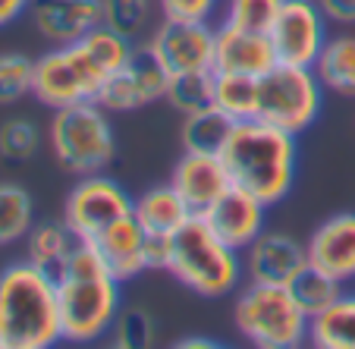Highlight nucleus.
I'll return each instance as SVG.
<instances>
[{"label": "nucleus", "mask_w": 355, "mask_h": 349, "mask_svg": "<svg viewBox=\"0 0 355 349\" xmlns=\"http://www.w3.org/2000/svg\"><path fill=\"white\" fill-rule=\"evenodd\" d=\"M132 44L110 26H98L73 44H51V51L35 57L32 98L47 110L98 101L104 82L129 60Z\"/></svg>", "instance_id": "obj_1"}, {"label": "nucleus", "mask_w": 355, "mask_h": 349, "mask_svg": "<svg viewBox=\"0 0 355 349\" xmlns=\"http://www.w3.org/2000/svg\"><path fill=\"white\" fill-rule=\"evenodd\" d=\"M220 161L236 189H245L274 208L295 186L299 135L264 120H239L230 126Z\"/></svg>", "instance_id": "obj_2"}, {"label": "nucleus", "mask_w": 355, "mask_h": 349, "mask_svg": "<svg viewBox=\"0 0 355 349\" xmlns=\"http://www.w3.org/2000/svg\"><path fill=\"white\" fill-rule=\"evenodd\" d=\"M60 330L67 343H98L107 340L116 315L123 309V283L110 274L104 258L92 242H79L54 274Z\"/></svg>", "instance_id": "obj_3"}, {"label": "nucleus", "mask_w": 355, "mask_h": 349, "mask_svg": "<svg viewBox=\"0 0 355 349\" xmlns=\"http://www.w3.org/2000/svg\"><path fill=\"white\" fill-rule=\"evenodd\" d=\"M63 340L54 274L32 262L0 268V349H51Z\"/></svg>", "instance_id": "obj_4"}, {"label": "nucleus", "mask_w": 355, "mask_h": 349, "mask_svg": "<svg viewBox=\"0 0 355 349\" xmlns=\"http://www.w3.org/2000/svg\"><path fill=\"white\" fill-rule=\"evenodd\" d=\"M164 271L201 299H223L245 280L242 252L227 246L198 214L167 239Z\"/></svg>", "instance_id": "obj_5"}, {"label": "nucleus", "mask_w": 355, "mask_h": 349, "mask_svg": "<svg viewBox=\"0 0 355 349\" xmlns=\"http://www.w3.org/2000/svg\"><path fill=\"white\" fill-rule=\"evenodd\" d=\"M47 145L60 170L73 176L104 173L116 158V133L110 110L98 101H79L51 110Z\"/></svg>", "instance_id": "obj_6"}, {"label": "nucleus", "mask_w": 355, "mask_h": 349, "mask_svg": "<svg viewBox=\"0 0 355 349\" xmlns=\"http://www.w3.org/2000/svg\"><path fill=\"white\" fill-rule=\"evenodd\" d=\"M233 324L258 349H299L309 343L311 318L299 309L289 287L245 280L236 293Z\"/></svg>", "instance_id": "obj_7"}, {"label": "nucleus", "mask_w": 355, "mask_h": 349, "mask_svg": "<svg viewBox=\"0 0 355 349\" xmlns=\"http://www.w3.org/2000/svg\"><path fill=\"white\" fill-rule=\"evenodd\" d=\"M324 108V85L311 67L280 63L258 76V108L255 120L274 123L293 135H302L315 126Z\"/></svg>", "instance_id": "obj_8"}, {"label": "nucleus", "mask_w": 355, "mask_h": 349, "mask_svg": "<svg viewBox=\"0 0 355 349\" xmlns=\"http://www.w3.org/2000/svg\"><path fill=\"white\" fill-rule=\"evenodd\" d=\"M132 195L104 173L76 176V186L69 189L63 202V221L82 242H94L107 227L132 214Z\"/></svg>", "instance_id": "obj_9"}, {"label": "nucleus", "mask_w": 355, "mask_h": 349, "mask_svg": "<svg viewBox=\"0 0 355 349\" xmlns=\"http://www.w3.org/2000/svg\"><path fill=\"white\" fill-rule=\"evenodd\" d=\"M167 85H170V69L155 54V47L141 38L132 44L129 60L104 82L98 104L104 110H110V114H132V110H141L148 104L164 101Z\"/></svg>", "instance_id": "obj_10"}, {"label": "nucleus", "mask_w": 355, "mask_h": 349, "mask_svg": "<svg viewBox=\"0 0 355 349\" xmlns=\"http://www.w3.org/2000/svg\"><path fill=\"white\" fill-rule=\"evenodd\" d=\"M214 38L217 26L211 19H192V16H161L151 32L148 44L155 47L161 63L176 73H195V69H214Z\"/></svg>", "instance_id": "obj_11"}, {"label": "nucleus", "mask_w": 355, "mask_h": 349, "mask_svg": "<svg viewBox=\"0 0 355 349\" xmlns=\"http://www.w3.org/2000/svg\"><path fill=\"white\" fill-rule=\"evenodd\" d=\"M327 26L330 22L321 13L318 0H283L280 13L268 28L277 60L293 67H315L318 54L330 38Z\"/></svg>", "instance_id": "obj_12"}, {"label": "nucleus", "mask_w": 355, "mask_h": 349, "mask_svg": "<svg viewBox=\"0 0 355 349\" xmlns=\"http://www.w3.org/2000/svg\"><path fill=\"white\" fill-rule=\"evenodd\" d=\"M242 268L245 280L270 283V287H289L302 271L309 268L305 242L280 230H264L252 239V246L242 248Z\"/></svg>", "instance_id": "obj_13"}, {"label": "nucleus", "mask_w": 355, "mask_h": 349, "mask_svg": "<svg viewBox=\"0 0 355 349\" xmlns=\"http://www.w3.org/2000/svg\"><path fill=\"white\" fill-rule=\"evenodd\" d=\"M309 264L340 280L343 287L355 283V211H340L318 223L305 239Z\"/></svg>", "instance_id": "obj_14"}, {"label": "nucleus", "mask_w": 355, "mask_h": 349, "mask_svg": "<svg viewBox=\"0 0 355 349\" xmlns=\"http://www.w3.org/2000/svg\"><path fill=\"white\" fill-rule=\"evenodd\" d=\"M198 217L208 223L227 246H233V248L242 252L245 246H252L255 236L264 233L268 205H264L261 198H255L252 192H245V189L230 186L227 192H223L220 198Z\"/></svg>", "instance_id": "obj_15"}, {"label": "nucleus", "mask_w": 355, "mask_h": 349, "mask_svg": "<svg viewBox=\"0 0 355 349\" xmlns=\"http://www.w3.org/2000/svg\"><path fill=\"white\" fill-rule=\"evenodd\" d=\"M28 19L47 44H73L104 26L101 0H32Z\"/></svg>", "instance_id": "obj_16"}, {"label": "nucleus", "mask_w": 355, "mask_h": 349, "mask_svg": "<svg viewBox=\"0 0 355 349\" xmlns=\"http://www.w3.org/2000/svg\"><path fill=\"white\" fill-rule=\"evenodd\" d=\"M277 63V51L268 32L236 28L217 22L214 38V73L227 76H264Z\"/></svg>", "instance_id": "obj_17"}, {"label": "nucleus", "mask_w": 355, "mask_h": 349, "mask_svg": "<svg viewBox=\"0 0 355 349\" xmlns=\"http://www.w3.org/2000/svg\"><path fill=\"white\" fill-rule=\"evenodd\" d=\"M170 186L182 195L192 214H205L211 205L227 192L233 182L223 167L220 155H201V151H182L170 173Z\"/></svg>", "instance_id": "obj_18"}, {"label": "nucleus", "mask_w": 355, "mask_h": 349, "mask_svg": "<svg viewBox=\"0 0 355 349\" xmlns=\"http://www.w3.org/2000/svg\"><path fill=\"white\" fill-rule=\"evenodd\" d=\"M92 246L98 248V255L120 283L139 280L141 274L151 271V236L139 227L132 214L107 227Z\"/></svg>", "instance_id": "obj_19"}, {"label": "nucleus", "mask_w": 355, "mask_h": 349, "mask_svg": "<svg viewBox=\"0 0 355 349\" xmlns=\"http://www.w3.org/2000/svg\"><path fill=\"white\" fill-rule=\"evenodd\" d=\"M132 217L139 221V227L145 230L151 239H170L176 230H182L192 221V211L182 202V195L176 192L170 182L145 189L141 195H135L132 202Z\"/></svg>", "instance_id": "obj_20"}, {"label": "nucleus", "mask_w": 355, "mask_h": 349, "mask_svg": "<svg viewBox=\"0 0 355 349\" xmlns=\"http://www.w3.org/2000/svg\"><path fill=\"white\" fill-rule=\"evenodd\" d=\"M22 242H26V262H32L47 274H57L82 239L60 217V221H35Z\"/></svg>", "instance_id": "obj_21"}, {"label": "nucleus", "mask_w": 355, "mask_h": 349, "mask_svg": "<svg viewBox=\"0 0 355 349\" xmlns=\"http://www.w3.org/2000/svg\"><path fill=\"white\" fill-rule=\"evenodd\" d=\"M311 69L324 85V92H334L340 98H355V35H330Z\"/></svg>", "instance_id": "obj_22"}, {"label": "nucleus", "mask_w": 355, "mask_h": 349, "mask_svg": "<svg viewBox=\"0 0 355 349\" xmlns=\"http://www.w3.org/2000/svg\"><path fill=\"white\" fill-rule=\"evenodd\" d=\"M309 343L315 349H355V293H343L330 309L311 318Z\"/></svg>", "instance_id": "obj_23"}, {"label": "nucleus", "mask_w": 355, "mask_h": 349, "mask_svg": "<svg viewBox=\"0 0 355 349\" xmlns=\"http://www.w3.org/2000/svg\"><path fill=\"white\" fill-rule=\"evenodd\" d=\"M230 120L223 110L217 108H205L186 114L180 123V139H182V151H201V155H220L223 142L230 135Z\"/></svg>", "instance_id": "obj_24"}, {"label": "nucleus", "mask_w": 355, "mask_h": 349, "mask_svg": "<svg viewBox=\"0 0 355 349\" xmlns=\"http://www.w3.org/2000/svg\"><path fill=\"white\" fill-rule=\"evenodd\" d=\"M35 223V198L19 182H0V248L22 242Z\"/></svg>", "instance_id": "obj_25"}, {"label": "nucleus", "mask_w": 355, "mask_h": 349, "mask_svg": "<svg viewBox=\"0 0 355 349\" xmlns=\"http://www.w3.org/2000/svg\"><path fill=\"white\" fill-rule=\"evenodd\" d=\"M214 69H195V73H176L170 76L167 98L164 101L176 110V114H195V110L214 108Z\"/></svg>", "instance_id": "obj_26"}, {"label": "nucleus", "mask_w": 355, "mask_h": 349, "mask_svg": "<svg viewBox=\"0 0 355 349\" xmlns=\"http://www.w3.org/2000/svg\"><path fill=\"white\" fill-rule=\"evenodd\" d=\"M214 108L223 110L233 123L255 120L258 108V76H227L217 73L214 82Z\"/></svg>", "instance_id": "obj_27"}, {"label": "nucleus", "mask_w": 355, "mask_h": 349, "mask_svg": "<svg viewBox=\"0 0 355 349\" xmlns=\"http://www.w3.org/2000/svg\"><path fill=\"white\" fill-rule=\"evenodd\" d=\"M289 293H293V299L299 303V309L305 312V315L315 318V315H321L324 309H330V305L346 293V287H343L340 280H334V277H327L324 271H318L309 264V268L289 283Z\"/></svg>", "instance_id": "obj_28"}, {"label": "nucleus", "mask_w": 355, "mask_h": 349, "mask_svg": "<svg viewBox=\"0 0 355 349\" xmlns=\"http://www.w3.org/2000/svg\"><path fill=\"white\" fill-rule=\"evenodd\" d=\"M101 13H104V26L114 32L126 35L129 41H141L151 32V13L155 3L151 0H101Z\"/></svg>", "instance_id": "obj_29"}, {"label": "nucleus", "mask_w": 355, "mask_h": 349, "mask_svg": "<svg viewBox=\"0 0 355 349\" xmlns=\"http://www.w3.org/2000/svg\"><path fill=\"white\" fill-rule=\"evenodd\" d=\"M47 135H41L38 123L28 117H10L0 123V158L10 164H26L41 151V142Z\"/></svg>", "instance_id": "obj_30"}, {"label": "nucleus", "mask_w": 355, "mask_h": 349, "mask_svg": "<svg viewBox=\"0 0 355 349\" xmlns=\"http://www.w3.org/2000/svg\"><path fill=\"white\" fill-rule=\"evenodd\" d=\"M107 340H110V346H116V349H148V346H155V340H157L155 318L148 315L141 305H126V309H120V315H116Z\"/></svg>", "instance_id": "obj_31"}, {"label": "nucleus", "mask_w": 355, "mask_h": 349, "mask_svg": "<svg viewBox=\"0 0 355 349\" xmlns=\"http://www.w3.org/2000/svg\"><path fill=\"white\" fill-rule=\"evenodd\" d=\"M35 60L19 51H3L0 54V108H13L22 98L32 94Z\"/></svg>", "instance_id": "obj_32"}, {"label": "nucleus", "mask_w": 355, "mask_h": 349, "mask_svg": "<svg viewBox=\"0 0 355 349\" xmlns=\"http://www.w3.org/2000/svg\"><path fill=\"white\" fill-rule=\"evenodd\" d=\"M280 7L283 0H223L220 22L236 28H252V32H268Z\"/></svg>", "instance_id": "obj_33"}, {"label": "nucleus", "mask_w": 355, "mask_h": 349, "mask_svg": "<svg viewBox=\"0 0 355 349\" xmlns=\"http://www.w3.org/2000/svg\"><path fill=\"white\" fill-rule=\"evenodd\" d=\"M220 0H157L161 16H192V19H211Z\"/></svg>", "instance_id": "obj_34"}, {"label": "nucleus", "mask_w": 355, "mask_h": 349, "mask_svg": "<svg viewBox=\"0 0 355 349\" xmlns=\"http://www.w3.org/2000/svg\"><path fill=\"white\" fill-rule=\"evenodd\" d=\"M327 22L340 28H355V0H318Z\"/></svg>", "instance_id": "obj_35"}, {"label": "nucleus", "mask_w": 355, "mask_h": 349, "mask_svg": "<svg viewBox=\"0 0 355 349\" xmlns=\"http://www.w3.org/2000/svg\"><path fill=\"white\" fill-rule=\"evenodd\" d=\"M32 10V0H0V28L19 22L22 16H28Z\"/></svg>", "instance_id": "obj_36"}, {"label": "nucleus", "mask_w": 355, "mask_h": 349, "mask_svg": "<svg viewBox=\"0 0 355 349\" xmlns=\"http://www.w3.org/2000/svg\"><path fill=\"white\" fill-rule=\"evenodd\" d=\"M220 343L208 340V337H189V340H180V349H217Z\"/></svg>", "instance_id": "obj_37"}]
</instances>
